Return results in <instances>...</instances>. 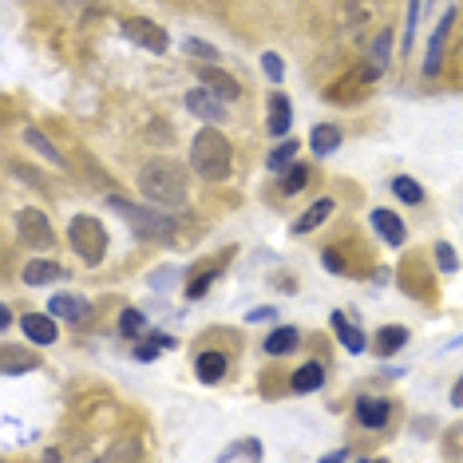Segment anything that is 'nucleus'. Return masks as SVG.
Wrapping results in <instances>:
<instances>
[{
	"mask_svg": "<svg viewBox=\"0 0 463 463\" xmlns=\"http://www.w3.org/2000/svg\"><path fill=\"white\" fill-rule=\"evenodd\" d=\"M139 191L151 206H183L186 194H191V178H186L183 163L155 155L139 166Z\"/></svg>",
	"mask_w": 463,
	"mask_h": 463,
	"instance_id": "nucleus-1",
	"label": "nucleus"
},
{
	"mask_svg": "<svg viewBox=\"0 0 463 463\" xmlns=\"http://www.w3.org/2000/svg\"><path fill=\"white\" fill-rule=\"evenodd\" d=\"M329 214H333V198H321V203H313L309 210H305V218H298V226L293 230H298V234H309V230H317Z\"/></svg>",
	"mask_w": 463,
	"mask_h": 463,
	"instance_id": "nucleus-24",
	"label": "nucleus"
},
{
	"mask_svg": "<svg viewBox=\"0 0 463 463\" xmlns=\"http://www.w3.org/2000/svg\"><path fill=\"white\" fill-rule=\"evenodd\" d=\"M16 234H20L24 246H33V250H48L52 241H56V234H52V226H48V214L36 210V206H24L16 214Z\"/></svg>",
	"mask_w": 463,
	"mask_h": 463,
	"instance_id": "nucleus-5",
	"label": "nucleus"
},
{
	"mask_svg": "<svg viewBox=\"0 0 463 463\" xmlns=\"http://www.w3.org/2000/svg\"><path fill=\"white\" fill-rule=\"evenodd\" d=\"M333 329L341 333V341L349 345V353H364V336H361V329H353V325L345 321L341 313H333Z\"/></svg>",
	"mask_w": 463,
	"mask_h": 463,
	"instance_id": "nucleus-26",
	"label": "nucleus"
},
{
	"mask_svg": "<svg viewBox=\"0 0 463 463\" xmlns=\"http://www.w3.org/2000/svg\"><path fill=\"white\" fill-rule=\"evenodd\" d=\"M298 345H301V333L286 325V329H273V333L266 336V345H261V349H266L269 356H286V353L298 349Z\"/></svg>",
	"mask_w": 463,
	"mask_h": 463,
	"instance_id": "nucleus-20",
	"label": "nucleus"
},
{
	"mask_svg": "<svg viewBox=\"0 0 463 463\" xmlns=\"http://www.w3.org/2000/svg\"><path fill=\"white\" fill-rule=\"evenodd\" d=\"M20 329H24V336L33 345H40V349H44V345H52L56 341V317H48V313H28L24 321H20Z\"/></svg>",
	"mask_w": 463,
	"mask_h": 463,
	"instance_id": "nucleus-12",
	"label": "nucleus"
},
{
	"mask_svg": "<svg viewBox=\"0 0 463 463\" xmlns=\"http://www.w3.org/2000/svg\"><path fill=\"white\" fill-rule=\"evenodd\" d=\"M186 111L198 115V119H206V123H222L226 119V99L214 96L210 88H198V91L186 96Z\"/></svg>",
	"mask_w": 463,
	"mask_h": 463,
	"instance_id": "nucleus-7",
	"label": "nucleus"
},
{
	"mask_svg": "<svg viewBox=\"0 0 463 463\" xmlns=\"http://www.w3.org/2000/svg\"><path fill=\"white\" fill-rule=\"evenodd\" d=\"M191 166L206 183H222V178H230V171H234V146H230V139L214 123H206L191 139Z\"/></svg>",
	"mask_w": 463,
	"mask_h": 463,
	"instance_id": "nucleus-2",
	"label": "nucleus"
},
{
	"mask_svg": "<svg viewBox=\"0 0 463 463\" xmlns=\"http://www.w3.org/2000/svg\"><path fill=\"white\" fill-rule=\"evenodd\" d=\"M143 456V448L135 444V439H119V444H111L108 451H103V459L115 463V459H139Z\"/></svg>",
	"mask_w": 463,
	"mask_h": 463,
	"instance_id": "nucleus-28",
	"label": "nucleus"
},
{
	"mask_svg": "<svg viewBox=\"0 0 463 463\" xmlns=\"http://www.w3.org/2000/svg\"><path fill=\"white\" fill-rule=\"evenodd\" d=\"M451 400H456V404H463V381L456 384V392H451Z\"/></svg>",
	"mask_w": 463,
	"mask_h": 463,
	"instance_id": "nucleus-36",
	"label": "nucleus"
},
{
	"mask_svg": "<svg viewBox=\"0 0 463 463\" xmlns=\"http://www.w3.org/2000/svg\"><path fill=\"white\" fill-rule=\"evenodd\" d=\"M261 68H266V76H269L273 83H281V76H286V68H281V60L273 56V52H266V56H261Z\"/></svg>",
	"mask_w": 463,
	"mask_h": 463,
	"instance_id": "nucleus-34",
	"label": "nucleus"
},
{
	"mask_svg": "<svg viewBox=\"0 0 463 463\" xmlns=\"http://www.w3.org/2000/svg\"><path fill=\"white\" fill-rule=\"evenodd\" d=\"M24 143L33 146V151L40 155V159H48L52 166H64V155H60L56 146H52V139H48L44 131H36V128H24Z\"/></svg>",
	"mask_w": 463,
	"mask_h": 463,
	"instance_id": "nucleus-21",
	"label": "nucleus"
},
{
	"mask_svg": "<svg viewBox=\"0 0 463 463\" xmlns=\"http://www.w3.org/2000/svg\"><path fill=\"white\" fill-rule=\"evenodd\" d=\"M123 36L135 40V44L146 48V52H155V56H163V52L171 48V40H166L163 28H159V24H151V20H143V16L123 20Z\"/></svg>",
	"mask_w": 463,
	"mask_h": 463,
	"instance_id": "nucleus-6",
	"label": "nucleus"
},
{
	"mask_svg": "<svg viewBox=\"0 0 463 463\" xmlns=\"http://www.w3.org/2000/svg\"><path fill=\"white\" fill-rule=\"evenodd\" d=\"M222 459H261V444L258 439H241V444H230L222 451Z\"/></svg>",
	"mask_w": 463,
	"mask_h": 463,
	"instance_id": "nucleus-29",
	"label": "nucleus"
},
{
	"mask_svg": "<svg viewBox=\"0 0 463 463\" xmlns=\"http://www.w3.org/2000/svg\"><path fill=\"white\" fill-rule=\"evenodd\" d=\"M33 368H40V356L36 353L16 349V345H5V349H0V373H5V376L33 373Z\"/></svg>",
	"mask_w": 463,
	"mask_h": 463,
	"instance_id": "nucleus-13",
	"label": "nucleus"
},
{
	"mask_svg": "<svg viewBox=\"0 0 463 463\" xmlns=\"http://www.w3.org/2000/svg\"><path fill=\"white\" fill-rule=\"evenodd\" d=\"M305 183H309V166H305V163H293L289 175H286V183H281V191H286V194H298Z\"/></svg>",
	"mask_w": 463,
	"mask_h": 463,
	"instance_id": "nucleus-30",
	"label": "nucleus"
},
{
	"mask_svg": "<svg viewBox=\"0 0 463 463\" xmlns=\"http://www.w3.org/2000/svg\"><path fill=\"white\" fill-rule=\"evenodd\" d=\"M408 345V329H400V325H388V329L376 333V353L381 356H392Z\"/></svg>",
	"mask_w": 463,
	"mask_h": 463,
	"instance_id": "nucleus-23",
	"label": "nucleus"
},
{
	"mask_svg": "<svg viewBox=\"0 0 463 463\" xmlns=\"http://www.w3.org/2000/svg\"><path fill=\"white\" fill-rule=\"evenodd\" d=\"M183 52H191L194 60H203V64H218V48H214V44H206V40L186 36V40H183Z\"/></svg>",
	"mask_w": 463,
	"mask_h": 463,
	"instance_id": "nucleus-27",
	"label": "nucleus"
},
{
	"mask_svg": "<svg viewBox=\"0 0 463 463\" xmlns=\"http://www.w3.org/2000/svg\"><path fill=\"white\" fill-rule=\"evenodd\" d=\"M48 309H52V317H60V321H68V325H80V321H88L91 305L83 301L80 293H56V298L48 301Z\"/></svg>",
	"mask_w": 463,
	"mask_h": 463,
	"instance_id": "nucleus-10",
	"label": "nucleus"
},
{
	"mask_svg": "<svg viewBox=\"0 0 463 463\" xmlns=\"http://www.w3.org/2000/svg\"><path fill=\"white\" fill-rule=\"evenodd\" d=\"M289 123H293L289 99L281 96V91H273V96H269V131H273V135H286V131H289Z\"/></svg>",
	"mask_w": 463,
	"mask_h": 463,
	"instance_id": "nucleus-19",
	"label": "nucleus"
},
{
	"mask_svg": "<svg viewBox=\"0 0 463 463\" xmlns=\"http://www.w3.org/2000/svg\"><path fill=\"white\" fill-rule=\"evenodd\" d=\"M210 281H214V269H206V273H198V281L191 289H186V298H203V293L210 289Z\"/></svg>",
	"mask_w": 463,
	"mask_h": 463,
	"instance_id": "nucleus-35",
	"label": "nucleus"
},
{
	"mask_svg": "<svg viewBox=\"0 0 463 463\" xmlns=\"http://www.w3.org/2000/svg\"><path fill=\"white\" fill-rule=\"evenodd\" d=\"M388 60H392V33H376V40H373V52H368V64H364V71H361V80L364 83H373V80H381L384 76V68H388Z\"/></svg>",
	"mask_w": 463,
	"mask_h": 463,
	"instance_id": "nucleus-9",
	"label": "nucleus"
},
{
	"mask_svg": "<svg viewBox=\"0 0 463 463\" xmlns=\"http://www.w3.org/2000/svg\"><path fill=\"white\" fill-rule=\"evenodd\" d=\"M373 230L388 241V246H400V241H404V222H400V214H392V210H384V206L373 210Z\"/></svg>",
	"mask_w": 463,
	"mask_h": 463,
	"instance_id": "nucleus-16",
	"label": "nucleus"
},
{
	"mask_svg": "<svg viewBox=\"0 0 463 463\" xmlns=\"http://www.w3.org/2000/svg\"><path fill=\"white\" fill-rule=\"evenodd\" d=\"M194 373H198V381L203 384H218L226 376V356L222 353H203L194 361Z\"/></svg>",
	"mask_w": 463,
	"mask_h": 463,
	"instance_id": "nucleus-18",
	"label": "nucleus"
},
{
	"mask_svg": "<svg viewBox=\"0 0 463 463\" xmlns=\"http://www.w3.org/2000/svg\"><path fill=\"white\" fill-rule=\"evenodd\" d=\"M68 241H71V250L88 261V266H99L103 254H108V230H103L99 218H91V214H76L68 222Z\"/></svg>",
	"mask_w": 463,
	"mask_h": 463,
	"instance_id": "nucleus-4",
	"label": "nucleus"
},
{
	"mask_svg": "<svg viewBox=\"0 0 463 463\" xmlns=\"http://www.w3.org/2000/svg\"><path fill=\"white\" fill-rule=\"evenodd\" d=\"M198 80H203L206 88L214 91V96H222L226 103H234V99L241 96V83L230 76V71H222V68H210V64H206L203 71H198Z\"/></svg>",
	"mask_w": 463,
	"mask_h": 463,
	"instance_id": "nucleus-11",
	"label": "nucleus"
},
{
	"mask_svg": "<svg viewBox=\"0 0 463 463\" xmlns=\"http://www.w3.org/2000/svg\"><path fill=\"white\" fill-rule=\"evenodd\" d=\"M20 278H24V286H48V281L68 278V273H64V266H60V261L33 258V261H28V266H24V273H20Z\"/></svg>",
	"mask_w": 463,
	"mask_h": 463,
	"instance_id": "nucleus-14",
	"label": "nucleus"
},
{
	"mask_svg": "<svg viewBox=\"0 0 463 463\" xmlns=\"http://www.w3.org/2000/svg\"><path fill=\"white\" fill-rule=\"evenodd\" d=\"M309 146L317 155H333L336 146H341V131H336L333 123H317V128L309 131Z\"/></svg>",
	"mask_w": 463,
	"mask_h": 463,
	"instance_id": "nucleus-22",
	"label": "nucleus"
},
{
	"mask_svg": "<svg viewBox=\"0 0 463 463\" xmlns=\"http://www.w3.org/2000/svg\"><path fill=\"white\" fill-rule=\"evenodd\" d=\"M436 261H439V269H444V273H456V269H459L456 254H451V246H444V241L436 246Z\"/></svg>",
	"mask_w": 463,
	"mask_h": 463,
	"instance_id": "nucleus-33",
	"label": "nucleus"
},
{
	"mask_svg": "<svg viewBox=\"0 0 463 463\" xmlns=\"http://www.w3.org/2000/svg\"><path fill=\"white\" fill-rule=\"evenodd\" d=\"M119 333H123V336H139V333H143V313H139V309H123Z\"/></svg>",
	"mask_w": 463,
	"mask_h": 463,
	"instance_id": "nucleus-32",
	"label": "nucleus"
},
{
	"mask_svg": "<svg viewBox=\"0 0 463 463\" xmlns=\"http://www.w3.org/2000/svg\"><path fill=\"white\" fill-rule=\"evenodd\" d=\"M108 206L115 210V214H123V222H128L135 230V238L143 241H175L178 234V222L171 214H155V206L146 203H128V198H108Z\"/></svg>",
	"mask_w": 463,
	"mask_h": 463,
	"instance_id": "nucleus-3",
	"label": "nucleus"
},
{
	"mask_svg": "<svg viewBox=\"0 0 463 463\" xmlns=\"http://www.w3.org/2000/svg\"><path fill=\"white\" fill-rule=\"evenodd\" d=\"M325 384V368L317 364V361H309V364H301L298 373H293V381H289V388L293 392H317V388Z\"/></svg>",
	"mask_w": 463,
	"mask_h": 463,
	"instance_id": "nucleus-17",
	"label": "nucleus"
},
{
	"mask_svg": "<svg viewBox=\"0 0 463 463\" xmlns=\"http://www.w3.org/2000/svg\"><path fill=\"white\" fill-rule=\"evenodd\" d=\"M392 191H396V198H404L408 206H420V203H424V191H420V183H416V178H408V175L392 178Z\"/></svg>",
	"mask_w": 463,
	"mask_h": 463,
	"instance_id": "nucleus-25",
	"label": "nucleus"
},
{
	"mask_svg": "<svg viewBox=\"0 0 463 463\" xmlns=\"http://www.w3.org/2000/svg\"><path fill=\"white\" fill-rule=\"evenodd\" d=\"M388 416H392V404H388L384 396H361L356 400V424L361 428L381 431L388 424Z\"/></svg>",
	"mask_w": 463,
	"mask_h": 463,
	"instance_id": "nucleus-8",
	"label": "nucleus"
},
{
	"mask_svg": "<svg viewBox=\"0 0 463 463\" xmlns=\"http://www.w3.org/2000/svg\"><path fill=\"white\" fill-rule=\"evenodd\" d=\"M293 151H298V143H293V139H286V143H281V146H278V151H273V155H269V171H273V175H278V171H281V166H289V163H293Z\"/></svg>",
	"mask_w": 463,
	"mask_h": 463,
	"instance_id": "nucleus-31",
	"label": "nucleus"
},
{
	"mask_svg": "<svg viewBox=\"0 0 463 463\" xmlns=\"http://www.w3.org/2000/svg\"><path fill=\"white\" fill-rule=\"evenodd\" d=\"M451 20H456V13H444V20H439V28L431 33V44H428V60H424V76L431 80L439 71V60H444V40H448V28Z\"/></svg>",
	"mask_w": 463,
	"mask_h": 463,
	"instance_id": "nucleus-15",
	"label": "nucleus"
}]
</instances>
